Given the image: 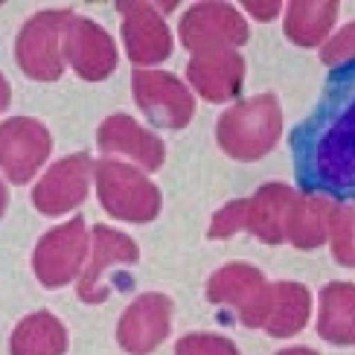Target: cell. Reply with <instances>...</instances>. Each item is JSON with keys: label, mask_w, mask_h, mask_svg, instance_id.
<instances>
[{"label": "cell", "mask_w": 355, "mask_h": 355, "mask_svg": "<svg viewBox=\"0 0 355 355\" xmlns=\"http://www.w3.org/2000/svg\"><path fill=\"white\" fill-rule=\"evenodd\" d=\"M94 181H96L99 204L108 216L120 221H131V225H146V221L157 218L160 189L137 166L105 157L96 164Z\"/></svg>", "instance_id": "obj_3"}, {"label": "cell", "mask_w": 355, "mask_h": 355, "mask_svg": "<svg viewBox=\"0 0 355 355\" xmlns=\"http://www.w3.org/2000/svg\"><path fill=\"white\" fill-rule=\"evenodd\" d=\"M283 135V108L274 94L250 96L227 108L216 123V140L221 152L233 160H259L279 143Z\"/></svg>", "instance_id": "obj_2"}, {"label": "cell", "mask_w": 355, "mask_h": 355, "mask_svg": "<svg viewBox=\"0 0 355 355\" xmlns=\"http://www.w3.org/2000/svg\"><path fill=\"white\" fill-rule=\"evenodd\" d=\"M131 91L137 108L157 128H187L196 114V99L189 87L166 70H135Z\"/></svg>", "instance_id": "obj_8"}, {"label": "cell", "mask_w": 355, "mask_h": 355, "mask_svg": "<svg viewBox=\"0 0 355 355\" xmlns=\"http://www.w3.org/2000/svg\"><path fill=\"white\" fill-rule=\"evenodd\" d=\"M169 329L172 300L160 291H146L123 312L116 323V341L128 355H149L166 341Z\"/></svg>", "instance_id": "obj_11"}, {"label": "cell", "mask_w": 355, "mask_h": 355, "mask_svg": "<svg viewBox=\"0 0 355 355\" xmlns=\"http://www.w3.org/2000/svg\"><path fill=\"white\" fill-rule=\"evenodd\" d=\"M53 137L44 123L33 116H9L0 125V166L9 184L33 181L35 172L47 164Z\"/></svg>", "instance_id": "obj_9"}, {"label": "cell", "mask_w": 355, "mask_h": 355, "mask_svg": "<svg viewBox=\"0 0 355 355\" xmlns=\"http://www.w3.org/2000/svg\"><path fill=\"white\" fill-rule=\"evenodd\" d=\"M87 254H91V233L85 227V218L76 216L38 239L33 254V271L44 288H62L70 279L82 277Z\"/></svg>", "instance_id": "obj_5"}, {"label": "cell", "mask_w": 355, "mask_h": 355, "mask_svg": "<svg viewBox=\"0 0 355 355\" xmlns=\"http://www.w3.org/2000/svg\"><path fill=\"white\" fill-rule=\"evenodd\" d=\"M175 355H239V349H236V344L230 338L192 332V335H184L181 341L175 344Z\"/></svg>", "instance_id": "obj_24"}, {"label": "cell", "mask_w": 355, "mask_h": 355, "mask_svg": "<svg viewBox=\"0 0 355 355\" xmlns=\"http://www.w3.org/2000/svg\"><path fill=\"white\" fill-rule=\"evenodd\" d=\"M338 6L335 0H294L286 6V38L297 47H320L327 41L329 29L335 26L338 18Z\"/></svg>", "instance_id": "obj_21"}, {"label": "cell", "mask_w": 355, "mask_h": 355, "mask_svg": "<svg viewBox=\"0 0 355 355\" xmlns=\"http://www.w3.org/2000/svg\"><path fill=\"white\" fill-rule=\"evenodd\" d=\"M242 9L248 15H254L257 21H274L279 12H283V3H277V0H268V3H259V0H245Z\"/></svg>", "instance_id": "obj_27"}, {"label": "cell", "mask_w": 355, "mask_h": 355, "mask_svg": "<svg viewBox=\"0 0 355 355\" xmlns=\"http://www.w3.org/2000/svg\"><path fill=\"white\" fill-rule=\"evenodd\" d=\"M76 18L70 9H47L33 15L15 41V62L24 76L35 82H55L64 73V33Z\"/></svg>", "instance_id": "obj_4"}, {"label": "cell", "mask_w": 355, "mask_h": 355, "mask_svg": "<svg viewBox=\"0 0 355 355\" xmlns=\"http://www.w3.org/2000/svg\"><path fill=\"white\" fill-rule=\"evenodd\" d=\"M291 155L309 196L355 189V62L332 70L318 108L294 128Z\"/></svg>", "instance_id": "obj_1"}, {"label": "cell", "mask_w": 355, "mask_h": 355, "mask_svg": "<svg viewBox=\"0 0 355 355\" xmlns=\"http://www.w3.org/2000/svg\"><path fill=\"white\" fill-rule=\"evenodd\" d=\"M140 259V248L131 236L114 230L108 225H96L91 230V257L79 277V297L82 303H102L108 297V288L102 286V277L114 265H135Z\"/></svg>", "instance_id": "obj_14"}, {"label": "cell", "mask_w": 355, "mask_h": 355, "mask_svg": "<svg viewBox=\"0 0 355 355\" xmlns=\"http://www.w3.org/2000/svg\"><path fill=\"white\" fill-rule=\"evenodd\" d=\"M12 355H64L67 352V329L50 312L26 315L12 332L9 341Z\"/></svg>", "instance_id": "obj_22"}, {"label": "cell", "mask_w": 355, "mask_h": 355, "mask_svg": "<svg viewBox=\"0 0 355 355\" xmlns=\"http://www.w3.org/2000/svg\"><path fill=\"white\" fill-rule=\"evenodd\" d=\"M181 44L192 53H213V50H236L250 38L248 21L239 9L230 3H196L189 6L178 26Z\"/></svg>", "instance_id": "obj_7"}, {"label": "cell", "mask_w": 355, "mask_h": 355, "mask_svg": "<svg viewBox=\"0 0 355 355\" xmlns=\"http://www.w3.org/2000/svg\"><path fill=\"white\" fill-rule=\"evenodd\" d=\"M64 62L85 82H102L116 70V44L91 18H73L64 33Z\"/></svg>", "instance_id": "obj_13"}, {"label": "cell", "mask_w": 355, "mask_h": 355, "mask_svg": "<svg viewBox=\"0 0 355 355\" xmlns=\"http://www.w3.org/2000/svg\"><path fill=\"white\" fill-rule=\"evenodd\" d=\"M294 201H297V192L288 184L259 187L257 196L245 198V230L265 245L286 242V225Z\"/></svg>", "instance_id": "obj_17"}, {"label": "cell", "mask_w": 355, "mask_h": 355, "mask_svg": "<svg viewBox=\"0 0 355 355\" xmlns=\"http://www.w3.org/2000/svg\"><path fill=\"white\" fill-rule=\"evenodd\" d=\"M187 79L201 99L207 102H230L242 94L245 85V58L236 50H213L189 58Z\"/></svg>", "instance_id": "obj_15"}, {"label": "cell", "mask_w": 355, "mask_h": 355, "mask_svg": "<svg viewBox=\"0 0 355 355\" xmlns=\"http://www.w3.org/2000/svg\"><path fill=\"white\" fill-rule=\"evenodd\" d=\"M207 300L216 306H230L248 329H262L271 300V283L259 268L248 262H230L218 268L207 283Z\"/></svg>", "instance_id": "obj_6"}, {"label": "cell", "mask_w": 355, "mask_h": 355, "mask_svg": "<svg viewBox=\"0 0 355 355\" xmlns=\"http://www.w3.org/2000/svg\"><path fill=\"white\" fill-rule=\"evenodd\" d=\"M318 335L335 347H355V286L352 283L323 286Z\"/></svg>", "instance_id": "obj_18"}, {"label": "cell", "mask_w": 355, "mask_h": 355, "mask_svg": "<svg viewBox=\"0 0 355 355\" xmlns=\"http://www.w3.org/2000/svg\"><path fill=\"white\" fill-rule=\"evenodd\" d=\"M277 355H318V352L309 347H288V349H279Z\"/></svg>", "instance_id": "obj_28"}, {"label": "cell", "mask_w": 355, "mask_h": 355, "mask_svg": "<svg viewBox=\"0 0 355 355\" xmlns=\"http://www.w3.org/2000/svg\"><path fill=\"white\" fill-rule=\"evenodd\" d=\"M335 207H338L335 201L323 196H297V201L291 204V213H288L286 239L300 250L320 248L329 239Z\"/></svg>", "instance_id": "obj_19"}, {"label": "cell", "mask_w": 355, "mask_h": 355, "mask_svg": "<svg viewBox=\"0 0 355 355\" xmlns=\"http://www.w3.org/2000/svg\"><path fill=\"white\" fill-rule=\"evenodd\" d=\"M320 62L327 67H341L355 62V21L347 24L341 33H335L327 44L320 47Z\"/></svg>", "instance_id": "obj_25"}, {"label": "cell", "mask_w": 355, "mask_h": 355, "mask_svg": "<svg viewBox=\"0 0 355 355\" xmlns=\"http://www.w3.org/2000/svg\"><path fill=\"white\" fill-rule=\"evenodd\" d=\"M96 146L102 155H125L140 169L157 172L166 160V146L157 135L146 131L128 114H114L96 131Z\"/></svg>", "instance_id": "obj_16"}, {"label": "cell", "mask_w": 355, "mask_h": 355, "mask_svg": "<svg viewBox=\"0 0 355 355\" xmlns=\"http://www.w3.org/2000/svg\"><path fill=\"white\" fill-rule=\"evenodd\" d=\"M329 242H332L335 262L347 265V268H355V201L335 207Z\"/></svg>", "instance_id": "obj_23"}, {"label": "cell", "mask_w": 355, "mask_h": 355, "mask_svg": "<svg viewBox=\"0 0 355 355\" xmlns=\"http://www.w3.org/2000/svg\"><path fill=\"white\" fill-rule=\"evenodd\" d=\"M96 164L91 155L76 152L53 164L33 189V204L44 216H64L87 198Z\"/></svg>", "instance_id": "obj_10"}, {"label": "cell", "mask_w": 355, "mask_h": 355, "mask_svg": "<svg viewBox=\"0 0 355 355\" xmlns=\"http://www.w3.org/2000/svg\"><path fill=\"white\" fill-rule=\"evenodd\" d=\"M239 230H245V198H236L221 207L213 216L207 236H210V239H230V236H236Z\"/></svg>", "instance_id": "obj_26"}, {"label": "cell", "mask_w": 355, "mask_h": 355, "mask_svg": "<svg viewBox=\"0 0 355 355\" xmlns=\"http://www.w3.org/2000/svg\"><path fill=\"white\" fill-rule=\"evenodd\" d=\"M116 12L123 15V41L131 64L152 67L172 55V33L157 6L135 0V3H116Z\"/></svg>", "instance_id": "obj_12"}, {"label": "cell", "mask_w": 355, "mask_h": 355, "mask_svg": "<svg viewBox=\"0 0 355 355\" xmlns=\"http://www.w3.org/2000/svg\"><path fill=\"white\" fill-rule=\"evenodd\" d=\"M312 315V294L300 283H271V300L262 329L271 338L297 335Z\"/></svg>", "instance_id": "obj_20"}]
</instances>
